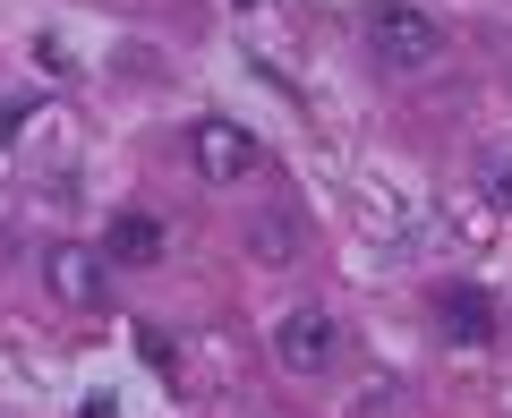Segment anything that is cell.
I'll return each instance as SVG.
<instances>
[{
	"label": "cell",
	"instance_id": "6da1fadb",
	"mask_svg": "<svg viewBox=\"0 0 512 418\" xmlns=\"http://www.w3.org/2000/svg\"><path fill=\"white\" fill-rule=\"evenodd\" d=\"M359 35H367V52H376L384 69H436L444 60V26L427 18L419 0H367Z\"/></svg>",
	"mask_w": 512,
	"mask_h": 418
},
{
	"label": "cell",
	"instance_id": "7a4b0ae2",
	"mask_svg": "<svg viewBox=\"0 0 512 418\" xmlns=\"http://www.w3.org/2000/svg\"><path fill=\"white\" fill-rule=\"evenodd\" d=\"M333 359H342V325H333L325 308H291L274 325V367L282 376L316 384V376H333Z\"/></svg>",
	"mask_w": 512,
	"mask_h": 418
},
{
	"label": "cell",
	"instance_id": "3957f363",
	"mask_svg": "<svg viewBox=\"0 0 512 418\" xmlns=\"http://www.w3.org/2000/svg\"><path fill=\"white\" fill-rule=\"evenodd\" d=\"M43 282H52L60 308H103V299H111V256H103V248H77V239H60V248L43 256Z\"/></svg>",
	"mask_w": 512,
	"mask_h": 418
},
{
	"label": "cell",
	"instance_id": "277c9868",
	"mask_svg": "<svg viewBox=\"0 0 512 418\" xmlns=\"http://www.w3.org/2000/svg\"><path fill=\"white\" fill-rule=\"evenodd\" d=\"M188 163H197L214 188H231V180L256 171V137L239 120H197V128H188Z\"/></svg>",
	"mask_w": 512,
	"mask_h": 418
},
{
	"label": "cell",
	"instance_id": "5b68a950",
	"mask_svg": "<svg viewBox=\"0 0 512 418\" xmlns=\"http://www.w3.org/2000/svg\"><path fill=\"white\" fill-rule=\"evenodd\" d=\"M436 325L453 333V342H495V308L478 291H436Z\"/></svg>",
	"mask_w": 512,
	"mask_h": 418
},
{
	"label": "cell",
	"instance_id": "8992f818",
	"mask_svg": "<svg viewBox=\"0 0 512 418\" xmlns=\"http://www.w3.org/2000/svg\"><path fill=\"white\" fill-rule=\"evenodd\" d=\"M103 256H111V265H146V256H163V222L120 214V222H111V239H103Z\"/></svg>",
	"mask_w": 512,
	"mask_h": 418
},
{
	"label": "cell",
	"instance_id": "52a82bcc",
	"mask_svg": "<svg viewBox=\"0 0 512 418\" xmlns=\"http://www.w3.org/2000/svg\"><path fill=\"white\" fill-rule=\"evenodd\" d=\"M478 188H487V205H504V214H512V154H504V146L478 163Z\"/></svg>",
	"mask_w": 512,
	"mask_h": 418
}]
</instances>
